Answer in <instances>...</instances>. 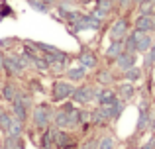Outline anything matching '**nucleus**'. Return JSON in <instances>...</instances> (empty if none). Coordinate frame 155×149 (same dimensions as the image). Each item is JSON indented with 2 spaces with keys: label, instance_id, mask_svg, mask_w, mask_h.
<instances>
[{
  "label": "nucleus",
  "instance_id": "1",
  "mask_svg": "<svg viewBox=\"0 0 155 149\" xmlns=\"http://www.w3.org/2000/svg\"><path fill=\"white\" fill-rule=\"evenodd\" d=\"M96 90H98V88L84 84V86H79V88H75V90H73L71 98L75 100L77 104H88V102H92V100L96 98Z\"/></svg>",
  "mask_w": 155,
  "mask_h": 149
},
{
  "label": "nucleus",
  "instance_id": "2",
  "mask_svg": "<svg viewBox=\"0 0 155 149\" xmlns=\"http://www.w3.org/2000/svg\"><path fill=\"white\" fill-rule=\"evenodd\" d=\"M53 118V112L49 108V104H39L34 108V124L38 128H47Z\"/></svg>",
  "mask_w": 155,
  "mask_h": 149
},
{
  "label": "nucleus",
  "instance_id": "3",
  "mask_svg": "<svg viewBox=\"0 0 155 149\" xmlns=\"http://www.w3.org/2000/svg\"><path fill=\"white\" fill-rule=\"evenodd\" d=\"M73 90H75V86H73L71 83H65V80H57V83L53 84V90H51L53 102H63V100L71 98Z\"/></svg>",
  "mask_w": 155,
  "mask_h": 149
},
{
  "label": "nucleus",
  "instance_id": "4",
  "mask_svg": "<svg viewBox=\"0 0 155 149\" xmlns=\"http://www.w3.org/2000/svg\"><path fill=\"white\" fill-rule=\"evenodd\" d=\"M114 61H116V67L122 71V73H124V71L136 67V63H137V53H132V51H122L120 57H116Z\"/></svg>",
  "mask_w": 155,
  "mask_h": 149
},
{
  "label": "nucleus",
  "instance_id": "5",
  "mask_svg": "<svg viewBox=\"0 0 155 149\" xmlns=\"http://www.w3.org/2000/svg\"><path fill=\"white\" fill-rule=\"evenodd\" d=\"M149 116H151V110H149V102L143 100L140 102V118H137V134H143L149 128Z\"/></svg>",
  "mask_w": 155,
  "mask_h": 149
},
{
  "label": "nucleus",
  "instance_id": "6",
  "mask_svg": "<svg viewBox=\"0 0 155 149\" xmlns=\"http://www.w3.org/2000/svg\"><path fill=\"white\" fill-rule=\"evenodd\" d=\"M128 30H130V24L126 18H118L116 22L112 24L110 28V39H124L128 35Z\"/></svg>",
  "mask_w": 155,
  "mask_h": 149
},
{
  "label": "nucleus",
  "instance_id": "7",
  "mask_svg": "<svg viewBox=\"0 0 155 149\" xmlns=\"http://www.w3.org/2000/svg\"><path fill=\"white\" fill-rule=\"evenodd\" d=\"M4 69H6L8 75H22V71H24L22 57H18V55H8V57H4Z\"/></svg>",
  "mask_w": 155,
  "mask_h": 149
},
{
  "label": "nucleus",
  "instance_id": "8",
  "mask_svg": "<svg viewBox=\"0 0 155 149\" xmlns=\"http://www.w3.org/2000/svg\"><path fill=\"white\" fill-rule=\"evenodd\" d=\"M94 100L98 102V106H110V104H114L118 100V94L112 90V88H98Z\"/></svg>",
  "mask_w": 155,
  "mask_h": 149
},
{
  "label": "nucleus",
  "instance_id": "9",
  "mask_svg": "<svg viewBox=\"0 0 155 149\" xmlns=\"http://www.w3.org/2000/svg\"><path fill=\"white\" fill-rule=\"evenodd\" d=\"M134 28L137 31H143V34H153V16L140 14L134 22Z\"/></svg>",
  "mask_w": 155,
  "mask_h": 149
},
{
  "label": "nucleus",
  "instance_id": "10",
  "mask_svg": "<svg viewBox=\"0 0 155 149\" xmlns=\"http://www.w3.org/2000/svg\"><path fill=\"white\" fill-rule=\"evenodd\" d=\"M55 147L63 149V147H75V139L71 138L69 131H61L59 128L55 130Z\"/></svg>",
  "mask_w": 155,
  "mask_h": 149
},
{
  "label": "nucleus",
  "instance_id": "11",
  "mask_svg": "<svg viewBox=\"0 0 155 149\" xmlns=\"http://www.w3.org/2000/svg\"><path fill=\"white\" fill-rule=\"evenodd\" d=\"M12 114H14V118H18L20 122H26L28 120V106L20 98H16L14 102H12Z\"/></svg>",
  "mask_w": 155,
  "mask_h": 149
},
{
  "label": "nucleus",
  "instance_id": "12",
  "mask_svg": "<svg viewBox=\"0 0 155 149\" xmlns=\"http://www.w3.org/2000/svg\"><path fill=\"white\" fill-rule=\"evenodd\" d=\"M122 51H124V39H110V45L106 49V57L116 59V57H120Z\"/></svg>",
  "mask_w": 155,
  "mask_h": 149
},
{
  "label": "nucleus",
  "instance_id": "13",
  "mask_svg": "<svg viewBox=\"0 0 155 149\" xmlns=\"http://www.w3.org/2000/svg\"><path fill=\"white\" fill-rule=\"evenodd\" d=\"M79 63L83 67H87V69H94L98 59H96V55L92 53V51H83V53L79 55Z\"/></svg>",
  "mask_w": 155,
  "mask_h": 149
},
{
  "label": "nucleus",
  "instance_id": "14",
  "mask_svg": "<svg viewBox=\"0 0 155 149\" xmlns=\"http://www.w3.org/2000/svg\"><path fill=\"white\" fill-rule=\"evenodd\" d=\"M55 130L57 128H45L41 135V147L43 149H53L55 147Z\"/></svg>",
  "mask_w": 155,
  "mask_h": 149
},
{
  "label": "nucleus",
  "instance_id": "15",
  "mask_svg": "<svg viewBox=\"0 0 155 149\" xmlns=\"http://www.w3.org/2000/svg\"><path fill=\"white\" fill-rule=\"evenodd\" d=\"M151 45H153V37H151V34H143V31H141V34H140V39H137V47H136V51H137V53H145V51H147Z\"/></svg>",
  "mask_w": 155,
  "mask_h": 149
},
{
  "label": "nucleus",
  "instance_id": "16",
  "mask_svg": "<svg viewBox=\"0 0 155 149\" xmlns=\"http://www.w3.org/2000/svg\"><path fill=\"white\" fill-rule=\"evenodd\" d=\"M118 92H120V98L126 102V100H130L134 94H136V86H134V83L126 80L124 84H120V86H118Z\"/></svg>",
  "mask_w": 155,
  "mask_h": 149
},
{
  "label": "nucleus",
  "instance_id": "17",
  "mask_svg": "<svg viewBox=\"0 0 155 149\" xmlns=\"http://www.w3.org/2000/svg\"><path fill=\"white\" fill-rule=\"evenodd\" d=\"M91 120L96 124V126H106V124L110 122V118L106 116V112H104L102 106H98L94 112H92V114H91Z\"/></svg>",
  "mask_w": 155,
  "mask_h": 149
},
{
  "label": "nucleus",
  "instance_id": "18",
  "mask_svg": "<svg viewBox=\"0 0 155 149\" xmlns=\"http://www.w3.org/2000/svg\"><path fill=\"white\" fill-rule=\"evenodd\" d=\"M87 67L79 65V67H71V69H67V76L69 80H83L84 76H87Z\"/></svg>",
  "mask_w": 155,
  "mask_h": 149
},
{
  "label": "nucleus",
  "instance_id": "19",
  "mask_svg": "<svg viewBox=\"0 0 155 149\" xmlns=\"http://www.w3.org/2000/svg\"><path fill=\"white\" fill-rule=\"evenodd\" d=\"M4 149H24V141L20 135H8L4 139Z\"/></svg>",
  "mask_w": 155,
  "mask_h": 149
},
{
  "label": "nucleus",
  "instance_id": "20",
  "mask_svg": "<svg viewBox=\"0 0 155 149\" xmlns=\"http://www.w3.org/2000/svg\"><path fill=\"white\" fill-rule=\"evenodd\" d=\"M18 88L14 86V84H4V88H2V96H4V100H8V102H14L16 100V96H18Z\"/></svg>",
  "mask_w": 155,
  "mask_h": 149
},
{
  "label": "nucleus",
  "instance_id": "21",
  "mask_svg": "<svg viewBox=\"0 0 155 149\" xmlns=\"http://www.w3.org/2000/svg\"><path fill=\"white\" fill-rule=\"evenodd\" d=\"M22 124H24V122H20L18 118H12L10 128H8L6 134H8V135H22V131H24V126H22Z\"/></svg>",
  "mask_w": 155,
  "mask_h": 149
},
{
  "label": "nucleus",
  "instance_id": "22",
  "mask_svg": "<svg viewBox=\"0 0 155 149\" xmlns=\"http://www.w3.org/2000/svg\"><path fill=\"white\" fill-rule=\"evenodd\" d=\"M31 67H35L39 73H47V71H49V63L45 61V57L41 59V57H38V55L31 57Z\"/></svg>",
  "mask_w": 155,
  "mask_h": 149
},
{
  "label": "nucleus",
  "instance_id": "23",
  "mask_svg": "<svg viewBox=\"0 0 155 149\" xmlns=\"http://www.w3.org/2000/svg\"><path fill=\"white\" fill-rule=\"evenodd\" d=\"M137 10H140V14L153 16L155 14V4H153V0H145V2L137 4Z\"/></svg>",
  "mask_w": 155,
  "mask_h": 149
},
{
  "label": "nucleus",
  "instance_id": "24",
  "mask_svg": "<svg viewBox=\"0 0 155 149\" xmlns=\"http://www.w3.org/2000/svg\"><path fill=\"white\" fill-rule=\"evenodd\" d=\"M124 75H126V80H130V83H136V80L141 79V69H140V67H132V69L124 71Z\"/></svg>",
  "mask_w": 155,
  "mask_h": 149
},
{
  "label": "nucleus",
  "instance_id": "25",
  "mask_svg": "<svg viewBox=\"0 0 155 149\" xmlns=\"http://www.w3.org/2000/svg\"><path fill=\"white\" fill-rule=\"evenodd\" d=\"M10 122H12V116L8 114V112L0 110V128H2V131H8V128H10Z\"/></svg>",
  "mask_w": 155,
  "mask_h": 149
},
{
  "label": "nucleus",
  "instance_id": "26",
  "mask_svg": "<svg viewBox=\"0 0 155 149\" xmlns=\"http://www.w3.org/2000/svg\"><path fill=\"white\" fill-rule=\"evenodd\" d=\"M155 65V41L153 45L145 51V67H153Z\"/></svg>",
  "mask_w": 155,
  "mask_h": 149
},
{
  "label": "nucleus",
  "instance_id": "27",
  "mask_svg": "<svg viewBox=\"0 0 155 149\" xmlns=\"http://www.w3.org/2000/svg\"><path fill=\"white\" fill-rule=\"evenodd\" d=\"M96 79H98L100 84H112V73L110 71H100Z\"/></svg>",
  "mask_w": 155,
  "mask_h": 149
},
{
  "label": "nucleus",
  "instance_id": "28",
  "mask_svg": "<svg viewBox=\"0 0 155 149\" xmlns=\"http://www.w3.org/2000/svg\"><path fill=\"white\" fill-rule=\"evenodd\" d=\"M98 149H114V139L110 138V135L98 139Z\"/></svg>",
  "mask_w": 155,
  "mask_h": 149
},
{
  "label": "nucleus",
  "instance_id": "29",
  "mask_svg": "<svg viewBox=\"0 0 155 149\" xmlns=\"http://www.w3.org/2000/svg\"><path fill=\"white\" fill-rule=\"evenodd\" d=\"M28 2H30V6L34 8V10H38V12H47V4L43 2H39V0H28Z\"/></svg>",
  "mask_w": 155,
  "mask_h": 149
},
{
  "label": "nucleus",
  "instance_id": "30",
  "mask_svg": "<svg viewBox=\"0 0 155 149\" xmlns=\"http://www.w3.org/2000/svg\"><path fill=\"white\" fill-rule=\"evenodd\" d=\"M83 149H98V141H96V139H88L83 145Z\"/></svg>",
  "mask_w": 155,
  "mask_h": 149
},
{
  "label": "nucleus",
  "instance_id": "31",
  "mask_svg": "<svg viewBox=\"0 0 155 149\" xmlns=\"http://www.w3.org/2000/svg\"><path fill=\"white\" fill-rule=\"evenodd\" d=\"M118 4H120V8H124V10H130L134 4V0H116Z\"/></svg>",
  "mask_w": 155,
  "mask_h": 149
},
{
  "label": "nucleus",
  "instance_id": "32",
  "mask_svg": "<svg viewBox=\"0 0 155 149\" xmlns=\"http://www.w3.org/2000/svg\"><path fill=\"white\" fill-rule=\"evenodd\" d=\"M10 14V8H8V4H0V18H4V16Z\"/></svg>",
  "mask_w": 155,
  "mask_h": 149
},
{
  "label": "nucleus",
  "instance_id": "33",
  "mask_svg": "<svg viewBox=\"0 0 155 149\" xmlns=\"http://www.w3.org/2000/svg\"><path fill=\"white\" fill-rule=\"evenodd\" d=\"M141 149H155V138L147 139V141L143 143V147H141Z\"/></svg>",
  "mask_w": 155,
  "mask_h": 149
},
{
  "label": "nucleus",
  "instance_id": "34",
  "mask_svg": "<svg viewBox=\"0 0 155 149\" xmlns=\"http://www.w3.org/2000/svg\"><path fill=\"white\" fill-rule=\"evenodd\" d=\"M4 69V55H2V51H0V71Z\"/></svg>",
  "mask_w": 155,
  "mask_h": 149
},
{
  "label": "nucleus",
  "instance_id": "35",
  "mask_svg": "<svg viewBox=\"0 0 155 149\" xmlns=\"http://www.w3.org/2000/svg\"><path fill=\"white\" fill-rule=\"evenodd\" d=\"M141 2H145V0H134V4H141Z\"/></svg>",
  "mask_w": 155,
  "mask_h": 149
},
{
  "label": "nucleus",
  "instance_id": "36",
  "mask_svg": "<svg viewBox=\"0 0 155 149\" xmlns=\"http://www.w3.org/2000/svg\"><path fill=\"white\" fill-rule=\"evenodd\" d=\"M153 31H155V14H153Z\"/></svg>",
  "mask_w": 155,
  "mask_h": 149
},
{
  "label": "nucleus",
  "instance_id": "37",
  "mask_svg": "<svg viewBox=\"0 0 155 149\" xmlns=\"http://www.w3.org/2000/svg\"><path fill=\"white\" fill-rule=\"evenodd\" d=\"M43 2H45V4H51V2H53V0H43Z\"/></svg>",
  "mask_w": 155,
  "mask_h": 149
},
{
  "label": "nucleus",
  "instance_id": "38",
  "mask_svg": "<svg viewBox=\"0 0 155 149\" xmlns=\"http://www.w3.org/2000/svg\"><path fill=\"white\" fill-rule=\"evenodd\" d=\"M63 149H75V147H63Z\"/></svg>",
  "mask_w": 155,
  "mask_h": 149
},
{
  "label": "nucleus",
  "instance_id": "39",
  "mask_svg": "<svg viewBox=\"0 0 155 149\" xmlns=\"http://www.w3.org/2000/svg\"><path fill=\"white\" fill-rule=\"evenodd\" d=\"M110 2H112V4H114V2H116V0H110Z\"/></svg>",
  "mask_w": 155,
  "mask_h": 149
},
{
  "label": "nucleus",
  "instance_id": "40",
  "mask_svg": "<svg viewBox=\"0 0 155 149\" xmlns=\"http://www.w3.org/2000/svg\"><path fill=\"white\" fill-rule=\"evenodd\" d=\"M153 4H155V0H153Z\"/></svg>",
  "mask_w": 155,
  "mask_h": 149
}]
</instances>
